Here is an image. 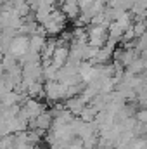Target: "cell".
<instances>
[{
    "label": "cell",
    "instance_id": "cell-1",
    "mask_svg": "<svg viewBox=\"0 0 147 149\" xmlns=\"http://www.w3.org/2000/svg\"><path fill=\"white\" fill-rule=\"evenodd\" d=\"M43 30H45V33L49 35V37H55V35H61L62 33V30H64V26H66V16L62 14V10L61 9H52V12H50V16L40 24Z\"/></svg>",
    "mask_w": 147,
    "mask_h": 149
},
{
    "label": "cell",
    "instance_id": "cell-2",
    "mask_svg": "<svg viewBox=\"0 0 147 149\" xmlns=\"http://www.w3.org/2000/svg\"><path fill=\"white\" fill-rule=\"evenodd\" d=\"M69 87L59 83V81H47L45 83V97L50 102H59V101H68L69 94H68Z\"/></svg>",
    "mask_w": 147,
    "mask_h": 149
},
{
    "label": "cell",
    "instance_id": "cell-3",
    "mask_svg": "<svg viewBox=\"0 0 147 149\" xmlns=\"http://www.w3.org/2000/svg\"><path fill=\"white\" fill-rule=\"evenodd\" d=\"M88 31V45L94 49H102L107 43V28L99 24H90L87 28Z\"/></svg>",
    "mask_w": 147,
    "mask_h": 149
},
{
    "label": "cell",
    "instance_id": "cell-4",
    "mask_svg": "<svg viewBox=\"0 0 147 149\" xmlns=\"http://www.w3.org/2000/svg\"><path fill=\"white\" fill-rule=\"evenodd\" d=\"M28 50H30V37L17 35L16 38H12V42H10V45H9V49H7L5 54L16 57L19 61L24 54H28Z\"/></svg>",
    "mask_w": 147,
    "mask_h": 149
},
{
    "label": "cell",
    "instance_id": "cell-5",
    "mask_svg": "<svg viewBox=\"0 0 147 149\" xmlns=\"http://www.w3.org/2000/svg\"><path fill=\"white\" fill-rule=\"evenodd\" d=\"M21 111L26 114L28 120H35V118H38L42 113L47 111V106H45L42 101H38V99H26L24 104L21 106Z\"/></svg>",
    "mask_w": 147,
    "mask_h": 149
},
{
    "label": "cell",
    "instance_id": "cell-6",
    "mask_svg": "<svg viewBox=\"0 0 147 149\" xmlns=\"http://www.w3.org/2000/svg\"><path fill=\"white\" fill-rule=\"evenodd\" d=\"M69 61V45L66 43H61L57 40V47L54 50V56L50 59V64L55 68V70H61L62 66H66V63Z\"/></svg>",
    "mask_w": 147,
    "mask_h": 149
},
{
    "label": "cell",
    "instance_id": "cell-7",
    "mask_svg": "<svg viewBox=\"0 0 147 149\" xmlns=\"http://www.w3.org/2000/svg\"><path fill=\"white\" fill-rule=\"evenodd\" d=\"M87 106H88V104H87V101H83L81 95H76V97H71V99L64 101V108L71 113L73 116H76V118L81 114V111H83Z\"/></svg>",
    "mask_w": 147,
    "mask_h": 149
},
{
    "label": "cell",
    "instance_id": "cell-8",
    "mask_svg": "<svg viewBox=\"0 0 147 149\" xmlns=\"http://www.w3.org/2000/svg\"><path fill=\"white\" fill-rule=\"evenodd\" d=\"M59 9H61L62 14H64L66 17H69V19H76V17L81 16V9H80L78 0H62V3H61Z\"/></svg>",
    "mask_w": 147,
    "mask_h": 149
},
{
    "label": "cell",
    "instance_id": "cell-9",
    "mask_svg": "<svg viewBox=\"0 0 147 149\" xmlns=\"http://www.w3.org/2000/svg\"><path fill=\"white\" fill-rule=\"evenodd\" d=\"M45 43H47V38L42 37V35H33V37H30V50H28V52L42 54Z\"/></svg>",
    "mask_w": 147,
    "mask_h": 149
},
{
    "label": "cell",
    "instance_id": "cell-10",
    "mask_svg": "<svg viewBox=\"0 0 147 149\" xmlns=\"http://www.w3.org/2000/svg\"><path fill=\"white\" fill-rule=\"evenodd\" d=\"M97 113H99V111H97L94 106H90V104H88V106L81 111V114H80L78 118H80V120H83V121H87V123H94V121H95Z\"/></svg>",
    "mask_w": 147,
    "mask_h": 149
},
{
    "label": "cell",
    "instance_id": "cell-11",
    "mask_svg": "<svg viewBox=\"0 0 147 149\" xmlns=\"http://www.w3.org/2000/svg\"><path fill=\"white\" fill-rule=\"evenodd\" d=\"M35 63H42L40 54H35V52H28V54H24V56L19 59L21 68H23V66H26V64H35Z\"/></svg>",
    "mask_w": 147,
    "mask_h": 149
},
{
    "label": "cell",
    "instance_id": "cell-12",
    "mask_svg": "<svg viewBox=\"0 0 147 149\" xmlns=\"http://www.w3.org/2000/svg\"><path fill=\"white\" fill-rule=\"evenodd\" d=\"M78 3H80V9H81V12H87L94 3H95V0H78Z\"/></svg>",
    "mask_w": 147,
    "mask_h": 149
},
{
    "label": "cell",
    "instance_id": "cell-13",
    "mask_svg": "<svg viewBox=\"0 0 147 149\" xmlns=\"http://www.w3.org/2000/svg\"><path fill=\"white\" fill-rule=\"evenodd\" d=\"M137 121L142 125H147V109H140L137 113Z\"/></svg>",
    "mask_w": 147,
    "mask_h": 149
}]
</instances>
